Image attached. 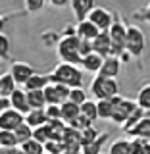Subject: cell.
I'll list each match as a JSON object with an SVG mask.
<instances>
[{"label":"cell","instance_id":"277c9868","mask_svg":"<svg viewBox=\"0 0 150 154\" xmlns=\"http://www.w3.org/2000/svg\"><path fill=\"white\" fill-rule=\"evenodd\" d=\"M90 93L94 94L96 100H106V98H114L119 94V85L114 77H104V75H96L90 83Z\"/></svg>","mask_w":150,"mask_h":154},{"label":"cell","instance_id":"bcb514c9","mask_svg":"<svg viewBox=\"0 0 150 154\" xmlns=\"http://www.w3.org/2000/svg\"><path fill=\"white\" fill-rule=\"evenodd\" d=\"M44 154H48V152H44Z\"/></svg>","mask_w":150,"mask_h":154},{"label":"cell","instance_id":"83f0119b","mask_svg":"<svg viewBox=\"0 0 150 154\" xmlns=\"http://www.w3.org/2000/svg\"><path fill=\"white\" fill-rule=\"evenodd\" d=\"M96 102H98V118H100V119H112V112H114L112 98L96 100Z\"/></svg>","mask_w":150,"mask_h":154},{"label":"cell","instance_id":"74e56055","mask_svg":"<svg viewBox=\"0 0 150 154\" xmlns=\"http://www.w3.org/2000/svg\"><path fill=\"white\" fill-rule=\"evenodd\" d=\"M46 116H48V122H50V119H62V106L48 104L46 106Z\"/></svg>","mask_w":150,"mask_h":154},{"label":"cell","instance_id":"8992f818","mask_svg":"<svg viewBox=\"0 0 150 154\" xmlns=\"http://www.w3.org/2000/svg\"><path fill=\"white\" fill-rule=\"evenodd\" d=\"M127 52L133 58H141L144 48H146V37H144L142 29L137 25H129L127 27Z\"/></svg>","mask_w":150,"mask_h":154},{"label":"cell","instance_id":"52a82bcc","mask_svg":"<svg viewBox=\"0 0 150 154\" xmlns=\"http://www.w3.org/2000/svg\"><path fill=\"white\" fill-rule=\"evenodd\" d=\"M69 93H71V87H67L64 83H50L44 89L46 102L48 104H58V106H62L64 102L69 100Z\"/></svg>","mask_w":150,"mask_h":154},{"label":"cell","instance_id":"f546056e","mask_svg":"<svg viewBox=\"0 0 150 154\" xmlns=\"http://www.w3.org/2000/svg\"><path fill=\"white\" fill-rule=\"evenodd\" d=\"M0 146H19V141L16 137V131L0 129Z\"/></svg>","mask_w":150,"mask_h":154},{"label":"cell","instance_id":"5bb4252c","mask_svg":"<svg viewBox=\"0 0 150 154\" xmlns=\"http://www.w3.org/2000/svg\"><path fill=\"white\" fill-rule=\"evenodd\" d=\"M125 135H129V137H137V139H144V141H150V116H144L141 122L135 123Z\"/></svg>","mask_w":150,"mask_h":154},{"label":"cell","instance_id":"7bdbcfd3","mask_svg":"<svg viewBox=\"0 0 150 154\" xmlns=\"http://www.w3.org/2000/svg\"><path fill=\"white\" fill-rule=\"evenodd\" d=\"M0 154H19V146H0Z\"/></svg>","mask_w":150,"mask_h":154},{"label":"cell","instance_id":"7c38bea8","mask_svg":"<svg viewBox=\"0 0 150 154\" xmlns=\"http://www.w3.org/2000/svg\"><path fill=\"white\" fill-rule=\"evenodd\" d=\"M98 35H100V29L96 27L89 17H87V19H81V21L77 23V37H79V38L94 41V38L98 37Z\"/></svg>","mask_w":150,"mask_h":154},{"label":"cell","instance_id":"4316f807","mask_svg":"<svg viewBox=\"0 0 150 154\" xmlns=\"http://www.w3.org/2000/svg\"><path fill=\"white\" fill-rule=\"evenodd\" d=\"M33 131H35V129H33L27 122H23V123L16 129V137H17V141H19V146H21L23 143L31 141V139H33Z\"/></svg>","mask_w":150,"mask_h":154},{"label":"cell","instance_id":"4dcf8cb0","mask_svg":"<svg viewBox=\"0 0 150 154\" xmlns=\"http://www.w3.org/2000/svg\"><path fill=\"white\" fill-rule=\"evenodd\" d=\"M129 144L131 141H127V139H118L110 144L108 154H129Z\"/></svg>","mask_w":150,"mask_h":154},{"label":"cell","instance_id":"60d3db41","mask_svg":"<svg viewBox=\"0 0 150 154\" xmlns=\"http://www.w3.org/2000/svg\"><path fill=\"white\" fill-rule=\"evenodd\" d=\"M79 52L81 56H89L90 52H94V46H93V41H87V38H81V45H79Z\"/></svg>","mask_w":150,"mask_h":154},{"label":"cell","instance_id":"3957f363","mask_svg":"<svg viewBox=\"0 0 150 154\" xmlns=\"http://www.w3.org/2000/svg\"><path fill=\"white\" fill-rule=\"evenodd\" d=\"M127 27L125 23L121 21L118 12H114V23L112 27L108 29L110 33V38H112V56H121L125 50H127Z\"/></svg>","mask_w":150,"mask_h":154},{"label":"cell","instance_id":"f6af8a7d","mask_svg":"<svg viewBox=\"0 0 150 154\" xmlns=\"http://www.w3.org/2000/svg\"><path fill=\"white\" fill-rule=\"evenodd\" d=\"M19 154H25V152H23V150H21V148H19Z\"/></svg>","mask_w":150,"mask_h":154},{"label":"cell","instance_id":"484cf974","mask_svg":"<svg viewBox=\"0 0 150 154\" xmlns=\"http://www.w3.org/2000/svg\"><path fill=\"white\" fill-rule=\"evenodd\" d=\"M144 116H146V110H144V108H141V106H137V108L133 110V114L127 118V122H125V123L121 125V129H123L125 133H127V131L133 127L135 123H139V122H141V119L144 118Z\"/></svg>","mask_w":150,"mask_h":154},{"label":"cell","instance_id":"b9f144b4","mask_svg":"<svg viewBox=\"0 0 150 154\" xmlns=\"http://www.w3.org/2000/svg\"><path fill=\"white\" fill-rule=\"evenodd\" d=\"M10 108H14L12 98H10V96H0V112H2V110H10Z\"/></svg>","mask_w":150,"mask_h":154},{"label":"cell","instance_id":"603a6c76","mask_svg":"<svg viewBox=\"0 0 150 154\" xmlns=\"http://www.w3.org/2000/svg\"><path fill=\"white\" fill-rule=\"evenodd\" d=\"M108 137H110L108 133H100V137L94 139L93 143L83 144V152H81V154H102L100 150H102V146H104V143H106Z\"/></svg>","mask_w":150,"mask_h":154},{"label":"cell","instance_id":"5b68a950","mask_svg":"<svg viewBox=\"0 0 150 154\" xmlns=\"http://www.w3.org/2000/svg\"><path fill=\"white\" fill-rule=\"evenodd\" d=\"M112 104H114V112H112V122L114 123H119L123 125L127 122V118L133 114V110L137 108V100H131V98H125V96L118 94L112 98Z\"/></svg>","mask_w":150,"mask_h":154},{"label":"cell","instance_id":"44dd1931","mask_svg":"<svg viewBox=\"0 0 150 154\" xmlns=\"http://www.w3.org/2000/svg\"><path fill=\"white\" fill-rule=\"evenodd\" d=\"M81 114V106L71 102V100H67V102L62 104V119H64L66 123H71L77 116Z\"/></svg>","mask_w":150,"mask_h":154},{"label":"cell","instance_id":"d6a6232c","mask_svg":"<svg viewBox=\"0 0 150 154\" xmlns=\"http://www.w3.org/2000/svg\"><path fill=\"white\" fill-rule=\"evenodd\" d=\"M100 137V133L94 129V125H90V127H87L81 131V144H89V143H93L94 139H98Z\"/></svg>","mask_w":150,"mask_h":154},{"label":"cell","instance_id":"ee69618b","mask_svg":"<svg viewBox=\"0 0 150 154\" xmlns=\"http://www.w3.org/2000/svg\"><path fill=\"white\" fill-rule=\"evenodd\" d=\"M54 8H64L66 4H71V0H48Z\"/></svg>","mask_w":150,"mask_h":154},{"label":"cell","instance_id":"7402d4cb","mask_svg":"<svg viewBox=\"0 0 150 154\" xmlns=\"http://www.w3.org/2000/svg\"><path fill=\"white\" fill-rule=\"evenodd\" d=\"M27 98H29V106L33 108H46V94L44 91H27Z\"/></svg>","mask_w":150,"mask_h":154},{"label":"cell","instance_id":"1f68e13d","mask_svg":"<svg viewBox=\"0 0 150 154\" xmlns=\"http://www.w3.org/2000/svg\"><path fill=\"white\" fill-rule=\"evenodd\" d=\"M69 100L71 102H75V104H85L87 100V91L83 89V87H75V89H71V93H69Z\"/></svg>","mask_w":150,"mask_h":154},{"label":"cell","instance_id":"e575fe53","mask_svg":"<svg viewBox=\"0 0 150 154\" xmlns=\"http://www.w3.org/2000/svg\"><path fill=\"white\" fill-rule=\"evenodd\" d=\"M144 148H146V141L133 137L131 144H129V154H144Z\"/></svg>","mask_w":150,"mask_h":154},{"label":"cell","instance_id":"ab89813d","mask_svg":"<svg viewBox=\"0 0 150 154\" xmlns=\"http://www.w3.org/2000/svg\"><path fill=\"white\" fill-rule=\"evenodd\" d=\"M133 17H135V19H141V21L150 23V2H148V6H146V8H142V10H135V12H133Z\"/></svg>","mask_w":150,"mask_h":154},{"label":"cell","instance_id":"d4e9b609","mask_svg":"<svg viewBox=\"0 0 150 154\" xmlns=\"http://www.w3.org/2000/svg\"><path fill=\"white\" fill-rule=\"evenodd\" d=\"M19 148H21V150L25 152V154H44V152H46V148H44V143L37 141V139H31V141L23 143Z\"/></svg>","mask_w":150,"mask_h":154},{"label":"cell","instance_id":"30bf717a","mask_svg":"<svg viewBox=\"0 0 150 154\" xmlns=\"http://www.w3.org/2000/svg\"><path fill=\"white\" fill-rule=\"evenodd\" d=\"M10 73L14 75V79L17 81V85H25L27 81L35 75V69H33L29 64H25V62H12Z\"/></svg>","mask_w":150,"mask_h":154},{"label":"cell","instance_id":"f1b7e54d","mask_svg":"<svg viewBox=\"0 0 150 154\" xmlns=\"http://www.w3.org/2000/svg\"><path fill=\"white\" fill-rule=\"evenodd\" d=\"M137 104L144 110H150V83L142 85L137 93Z\"/></svg>","mask_w":150,"mask_h":154},{"label":"cell","instance_id":"9a60e30c","mask_svg":"<svg viewBox=\"0 0 150 154\" xmlns=\"http://www.w3.org/2000/svg\"><path fill=\"white\" fill-rule=\"evenodd\" d=\"M71 8H73L75 17L79 19H87L90 16V12L96 8L94 6V0H71Z\"/></svg>","mask_w":150,"mask_h":154},{"label":"cell","instance_id":"f35d334b","mask_svg":"<svg viewBox=\"0 0 150 154\" xmlns=\"http://www.w3.org/2000/svg\"><path fill=\"white\" fill-rule=\"evenodd\" d=\"M10 38H8V35H0V56L6 60V58H10Z\"/></svg>","mask_w":150,"mask_h":154},{"label":"cell","instance_id":"cb8c5ba5","mask_svg":"<svg viewBox=\"0 0 150 154\" xmlns=\"http://www.w3.org/2000/svg\"><path fill=\"white\" fill-rule=\"evenodd\" d=\"M81 116H85L87 119H90V122H96L98 118V102H94V100H87L85 104H81Z\"/></svg>","mask_w":150,"mask_h":154},{"label":"cell","instance_id":"9c48e42d","mask_svg":"<svg viewBox=\"0 0 150 154\" xmlns=\"http://www.w3.org/2000/svg\"><path fill=\"white\" fill-rule=\"evenodd\" d=\"M89 19L100 29V31H108V29L112 27V23H114V12H108L106 8L96 6L93 12H90Z\"/></svg>","mask_w":150,"mask_h":154},{"label":"cell","instance_id":"ffe728a7","mask_svg":"<svg viewBox=\"0 0 150 154\" xmlns=\"http://www.w3.org/2000/svg\"><path fill=\"white\" fill-rule=\"evenodd\" d=\"M17 81L14 79V75L10 73H2V77H0V96H12L14 91L17 89Z\"/></svg>","mask_w":150,"mask_h":154},{"label":"cell","instance_id":"2e32d148","mask_svg":"<svg viewBox=\"0 0 150 154\" xmlns=\"http://www.w3.org/2000/svg\"><path fill=\"white\" fill-rule=\"evenodd\" d=\"M104 64V56H100L98 52H90L89 56L83 58V62H81V67H83L85 71H89V73H100V67Z\"/></svg>","mask_w":150,"mask_h":154},{"label":"cell","instance_id":"836d02e7","mask_svg":"<svg viewBox=\"0 0 150 154\" xmlns=\"http://www.w3.org/2000/svg\"><path fill=\"white\" fill-rule=\"evenodd\" d=\"M33 139H37V141L41 143H48L50 141V131H48V125H41V127H35V131H33Z\"/></svg>","mask_w":150,"mask_h":154},{"label":"cell","instance_id":"4fadbf2b","mask_svg":"<svg viewBox=\"0 0 150 154\" xmlns=\"http://www.w3.org/2000/svg\"><path fill=\"white\" fill-rule=\"evenodd\" d=\"M94 52H98L100 56H112V38H110L108 31H100V35L93 41Z\"/></svg>","mask_w":150,"mask_h":154},{"label":"cell","instance_id":"ac0fdd59","mask_svg":"<svg viewBox=\"0 0 150 154\" xmlns=\"http://www.w3.org/2000/svg\"><path fill=\"white\" fill-rule=\"evenodd\" d=\"M50 83H52L50 73H35L25 85H23V89L25 91H44Z\"/></svg>","mask_w":150,"mask_h":154},{"label":"cell","instance_id":"8d00e7d4","mask_svg":"<svg viewBox=\"0 0 150 154\" xmlns=\"http://www.w3.org/2000/svg\"><path fill=\"white\" fill-rule=\"evenodd\" d=\"M67 125H71V127H75V129H79V131H83V129H87V127H90V125H93V122H90V119H87L85 116H77V118L73 119V122L71 123H67Z\"/></svg>","mask_w":150,"mask_h":154},{"label":"cell","instance_id":"6da1fadb","mask_svg":"<svg viewBox=\"0 0 150 154\" xmlns=\"http://www.w3.org/2000/svg\"><path fill=\"white\" fill-rule=\"evenodd\" d=\"M50 81L52 83H64L67 87H71V89L83 87V71L73 64L60 62V64L50 71Z\"/></svg>","mask_w":150,"mask_h":154},{"label":"cell","instance_id":"e0dca14e","mask_svg":"<svg viewBox=\"0 0 150 154\" xmlns=\"http://www.w3.org/2000/svg\"><path fill=\"white\" fill-rule=\"evenodd\" d=\"M10 98H12V106L16 110H19L21 114L31 112V106H29V98H27V91L25 89H19V87H17Z\"/></svg>","mask_w":150,"mask_h":154},{"label":"cell","instance_id":"8fae6325","mask_svg":"<svg viewBox=\"0 0 150 154\" xmlns=\"http://www.w3.org/2000/svg\"><path fill=\"white\" fill-rule=\"evenodd\" d=\"M119 71H121V58H119V56H106L98 75L114 77V79H115V77L119 75Z\"/></svg>","mask_w":150,"mask_h":154},{"label":"cell","instance_id":"7a4b0ae2","mask_svg":"<svg viewBox=\"0 0 150 154\" xmlns=\"http://www.w3.org/2000/svg\"><path fill=\"white\" fill-rule=\"evenodd\" d=\"M79 45H81V38L77 35H67V37L62 35V38L56 45L60 60L67 62V64H73V66H81L83 56H81V52H79Z\"/></svg>","mask_w":150,"mask_h":154},{"label":"cell","instance_id":"d590c367","mask_svg":"<svg viewBox=\"0 0 150 154\" xmlns=\"http://www.w3.org/2000/svg\"><path fill=\"white\" fill-rule=\"evenodd\" d=\"M23 2H25V12L37 14V12H41V10L44 8V4L48 0H23Z\"/></svg>","mask_w":150,"mask_h":154},{"label":"cell","instance_id":"d6986e66","mask_svg":"<svg viewBox=\"0 0 150 154\" xmlns=\"http://www.w3.org/2000/svg\"><path fill=\"white\" fill-rule=\"evenodd\" d=\"M25 122L31 125L33 129L41 127V125L48 123V116H46V108H33L31 112L25 114Z\"/></svg>","mask_w":150,"mask_h":154},{"label":"cell","instance_id":"ba28073f","mask_svg":"<svg viewBox=\"0 0 150 154\" xmlns=\"http://www.w3.org/2000/svg\"><path fill=\"white\" fill-rule=\"evenodd\" d=\"M25 122V114H21L16 108L2 110L0 112V129H8V131H16V129Z\"/></svg>","mask_w":150,"mask_h":154}]
</instances>
